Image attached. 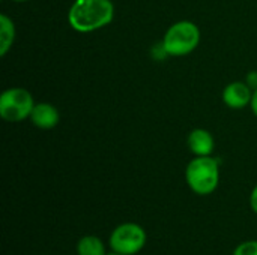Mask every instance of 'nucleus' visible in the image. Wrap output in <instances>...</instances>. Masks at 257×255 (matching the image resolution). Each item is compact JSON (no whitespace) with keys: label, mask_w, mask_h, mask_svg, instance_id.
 <instances>
[{"label":"nucleus","mask_w":257,"mask_h":255,"mask_svg":"<svg viewBox=\"0 0 257 255\" xmlns=\"http://www.w3.org/2000/svg\"><path fill=\"white\" fill-rule=\"evenodd\" d=\"M12 2H18L20 3V2H27V0H12Z\"/></svg>","instance_id":"dca6fc26"},{"label":"nucleus","mask_w":257,"mask_h":255,"mask_svg":"<svg viewBox=\"0 0 257 255\" xmlns=\"http://www.w3.org/2000/svg\"><path fill=\"white\" fill-rule=\"evenodd\" d=\"M250 207L257 215V185L253 188V191L250 194Z\"/></svg>","instance_id":"4468645a"},{"label":"nucleus","mask_w":257,"mask_h":255,"mask_svg":"<svg viewBox=\"0 0 257 255\" xmlns=\"http://www.w3.org/2000/svg\"><path fill=\"white\" fill-rule=\"evenodd\" d=\"M200 42V30L199 27L188 20L178 21L172 24L164 38L163 44L169 56L181 57L193 53Z\"/></svg>","instance_id":"7ed1b4c3"},{"label":"nucleus","mask_w":257,"mask_h":255,"mask_svg":"<svg viewBox=\"0 0 257 255\" xmlns=\"http://www.w3.org/2000/svg\"><path fill=\"white\" fill-rule=\"evenodd\" d=\"M250 107H251V110H253L254 116L257 117V89L253 92V98H251V104H250Z\"/></svg>","instance_id":"2eb2a0df"},{"label":"nucleus","mask_w":257,"mask_h":255,"mask_svg":"<svg viewBox=\"0 0 257 255\" xmlns=\"http://www.w3.org/2000/svg\"><path fill=\"white\" fill-rule=\"evenodd\" d=\"M253 89L242 81H233L223 90V102L233 110H241L251 104Z\"/></svg>","instance_id":"423d86ee"},{"label":"nucleus","mask_w":257,"mask_h":255,"mask_svg":"<svg viewBox=\"0 0 257 255\" xmlns=\"http://www.w3.org/2000/svg\"><path fill=\"white\" fill-rule=\"evenodd\" d=\"M185 182L197 195H211L220 183L218 161L211 156H196L185 168Z\"/></svg>","instance_id":"f03ea898"},{"label":"nucleus","mask_w":257,"mask_h":255,"mask_svg":"<svg viewBox=\"0 0 257 255\" xmlns=\"http://www.w3.org/2000/svg\"><path fill=\"white\" fill-rule=\"evenodd\" d=\"M33 107V96L23 87H11L0 95V117L5 122H23L30 117Z\"/></svg>","instance_id":"39448f33"},{"label":"nucleus","mask_w":257,"mask_h":255,"mask_svg":"<svg viewBox=\"0 0 257 255\" xmlns=\"http://www.w3.org/2000/svg\"><path fill=\"white\" fill-rule=\"evenodd\" d=\"M146 242V230L136 222L119 224L108 237V246L111 252L120 255H137L143 251Z\"/></svg>","instance_id":"20e7f679"},{"label":"nucleus","mask_w":257,"mask_h":255,"mask_svg":"<svg viewBox=\"0 0 257 255\" xmlns=\"http://www.w3.org/2000/svg\"><path fill=\"white\" fill-rule=\"evenodd\" d=\"M245 83L253 89V92L257 89V71H251V72H248V75H247V80H245Z\"/></svg>","instance_id":"ddd939ff"},{"label":"nucleus","mask_w":257,"mask_h":255,"mask_svg":"<svg viewBox=\"0 0 257 255\" xmlns=\"http://www.w3.org/2000/svg\"><path fill=\"white\" fill-rule=\"evenodd\" d=\"M29 119L39 129H53L54 126L59 125L60 114L54 105L48 102H39V104H35Z\"/></svg>","instance_id":"0eeeda50"},{"label":"nucleus","mask_w":257,"mask_h":255,"mask_svg":"<svg viewBox=\"0 0 257 255\" xmlns=\"http://www.w3.org/2000/svg\"><path fill=\"white\" fill-rule=\"evenodd\" d=\"M167 56H169V54H167V51H166V48H164L163 41H161L160 44H157V45L152 47V57H154L155 60H164Z\"/></svg>","instance_id":"f8f14e48"},{"label":"nucleus","mask_w":257,"mask_h":255,"mask_svg":"<svg viewBox=\"0 0 257 255\" xmlns=\"http://www.w3.org/2000/svg\"><path fill=\"white\" fill-rule=\"evenodd\" d=\"M77 255H107V248L104 245V242L93 234H87L83 236L78 242H77Z\"/></svg>","instance_id":"9d476101"},{"label":"nucleus","mask_w":257,"mask_h":255,"mask_svg":"<svg viewBox=\"0 0 257 255\" xmlns=\"http://www.w3.org/2000/svg\"><path fill=\"white\" fill-rule=\"evenodd\" d=\"M107 255H120V254H116V252H108Z\"/></svg>","instance_id":"f3484780"},{"label":"nucleus","mask_w":257,"mask_h":255,"mask_svg":"<svg viewBox=\"0 0 257 255\" xmlns=\"http://www.w3.org/2000/svg\"><path fill=\"white\" fill-rule=\"evenodd\" d=\"M15 41V24L6 14H0V56L5 57Z\"/></svg>","instance_id":"1a4fd4ad"},{"label":"nucleus","mask_w":257,"mask_h":255,"mask_svg":"<svg viewBox=\"0 0 257 255\" xmlns=\"http://www.w3.org/2000/svg\"><path fill=\"white\" fill-rule=\"evenodd\" d=\"M114 18L111 0H75L68 12L69 26L78 33H92L108 26Z\"/></svg>","instance_id":"f257e3e1"},{"label":"nucleus","mask_w":257,"mask_h":255,"mask_svg":"<svg viewBox=\"0 0 257 255\" xmlns=\"http://www.w3.org/2000/svg\"><path fill=\"white\" fill-rule=\"evenodd\" d=\"M232 255H257V240H245L239 243Z\"/></svg>","instance_id":"9b49d317"},{"label":"nucleus","mask_w":257,"mask_h":255,"mask_svg":"<svg viewBox=\"0 0 257 255\" xmlns=\"http://www.w3.org/2000/svg\"><path fill=\"white\" fill-rule=\"evenodd\" d=\"M187 144L190 152L196 156H211L215 149V140L212 134L202 128L193 129L188 134Z\"/></svg>","instance_id":"6e6552de"}]
</instances>
